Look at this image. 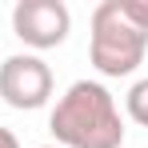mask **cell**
<instances>
[{"label": "cell", "mask_w": 148, "mask_h": 148, "mask_svg": "<svg viewBox=\"0 0 148 148\" xmlns=\"http://www.w3.org/2000/svg\"><path fill=\"white\" fill-rule=\"evenodd\" d=\"M12 32L32 52L60 48L72 32V12L64 0H20L12 8Z\"/></svg>", "instance_id": "4"}, {"label": "cell", "mask_w": 148, "mask_h": 148, "mask_svg": "<svg viewBox=\"0 0 148 148\" xmlns=\"http://www.w3.org/2000/svg\"><path fill=\"white\" fill-rule=\"evenodd\" d=\"M48 128L60 148H120L124 116L100 80H72L56 100Z\"/></svg>", "instance_id": "1"}, {"label": "cell", "mask_w": 148, "mask_h": 148, "mask_svg": "<svg viewBox=\"0 0 148 148\" xmlns=\"http://www.w3.org/2000/svg\"><path fill=\"white\" fill-rule=\"evenodd\" d=\"M52 68L36 52H12L0 60V100L16 112H36L52 100Z\"/></svg>", "instance_id": "3"}, {"label": "cell", "mask_w": 148, "mask_h": 148, "mask_svg": "<svg viewBox=\"0 0 148 148\" xmlns=\"http://www.w3.org/2000/svg\"><path fill=\"white\" fill-rule=\"evenodd\" d=\"M116 8L124 12L128 24H136V28L148 36V0H116Z\"/></svg>", "instance_id": "6"}, {"label": "cell", "mask_w": 148, "mask_h": 148, "mask_svg": "<svg viewBox=\"0 0 148 148\" xmlns=\"http://www.w3.org/2000/svg\"><path fill=\"white\" fill-rule=\"evenodd\" d=\"M124 112H128V120L148 128V76L144 80H136L128 92H124Z\"/></svg>", "instance_id": "5"}, {"label": "cell", "mask_w": 148, "mask_h": 148, "mask_svg": "<svg viewBox=\"0 0 148 148\" xmlns=\"http://www.w3.org/2000/svg\"><path fill=\"white\" fill-rule=\"evenodd\" d=\"M40 148H60V144H40Z\"/></svg>", "instance_id": "8"}, {"label": "cell", "mask_w": 148, "mask_h": 148, "mask_svg": "<svg viewBox=\"0 0 148 148\" xmlns=\"http://www.w3.org/2000/svg\"><path fill=\"white\" fill-rule=\"evenodd\" d=\"M148 56V36L136 24L124 20L116 0H100L92 8V24H88V60L100 76L120 80L132 76Z\"/></svg>", "instance_id": "2"}, {"label": "cell", "mask_w": 148, "mask_h": 148, "mask_svg": "<svg viewBox=\"0 0 148 148\" xmlns=\"http://www.w3.org/2000/svg\"><path fill=\"white\" fill-rule=\"evenodd\" d=\"M0 148H20V140H16V132L0 128Z\"/></svg>", "instance_id": "7"}]
</instances>
